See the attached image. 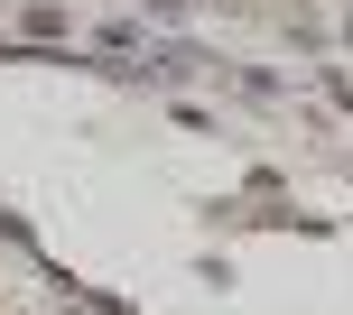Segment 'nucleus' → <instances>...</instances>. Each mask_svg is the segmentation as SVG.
Returning <instances> with one entry per match:
<instances>
[]
</instances>
